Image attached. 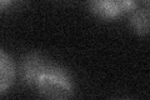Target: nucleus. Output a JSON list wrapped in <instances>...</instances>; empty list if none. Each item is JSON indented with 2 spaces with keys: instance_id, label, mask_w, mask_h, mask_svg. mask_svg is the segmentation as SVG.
<instances>
[{
  "instance_id": "nucleus-3",
  "label": "nucleus",
  "mask_w": 150,
  "mask_h": 100,
  "mask_svg": "<svg viewBox=\"0 0 150 100\" xmlns=\"http://www.w3.org/2000/svg\"><path fill=\"white\" fill-rule=\"evenodd\" d=\"M15 64L10 55H8L4 50H0V94L11 87L15 80Z\"/></svg>"
},
{
  "instance_id": "nucleus-4",
  "label": "nucleus",
  "mask_w": 150,
  "mask_h": 100,
  "mask_svg": "<svg viewBox=\"0 0 150 100\" xmlns=\"http://www.w3.org/2000/svg\"><path fill=\"white\" fill-rule=\"evenodd\" d=\"M130 26L139 35H146L149 33V10L135 9L130 15Z\"/></svg>"
},
{
  "instance_id": "nucleus-6",
  "label": "nucleus",
  "mask_w": 150,
  "mask_h": 100,
  "mask_svg": "<svg viewBox=\"0 0 150 100\" xmlns=\"http://www.w3.org/2000/svg\"><path fill=\"white\" fill-rule=\"evenodd\" d=\"M143 1H144V4H145V5H149V0H143Z\"/></svg>"
},
{
  "instance_id": "nucleus-1",
  "label": "nucleus",
  "mask_w": 150,
  "mask_h": 100,
  "mask_svg": "<svg viewBox=\"0 0 150 100\" xmlns=\"http://www.w3.org/2000/svg\"><path fill=\"white\" fill-rule=\"evenodd\" d=\"M21 78L46 99H69L74 94V80L64 68L44 55L31 53L21 61Z\"/></svg>"
},
{
  "instance_id": "nucleus-2",
  "label": "nucleus",
  "mask_w": 150,
  "mask_h": 100,
  "mask_svg": "<svg viewBox=\"0 0 150 100\" xmlns=\"http://www.w3.org/2000/svg\"><path fill=\"white\" fill-rule=\"evenodd\" d=\"M90 11L100 19L115 20L137 9V0H88Z\"/></svg>"
},
{
  "instance_id": "nucleus-5",
  "label": "nucleus",
  "mask_w": 150,
  "mask_h": 100,
  "mask_svg": "<svg viewBox=\"0 0 150 100\" xmlns=\"http://www.w3.org/2000/svg\"><path fill=\"white\" fill-rule=\"evenodd\" d=\"M11 1H13V0H0V10L6 9L11 4Z\"/></svg>"
}]
</instances>
